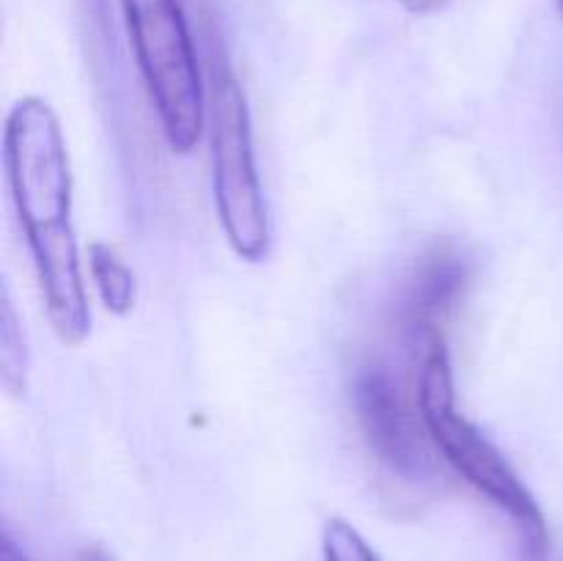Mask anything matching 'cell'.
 <instances>
[{
    "label": "cell",
    "instance_id": "cell-1",
    "mask_svg": "<svg viewBox=\"0 0 563 561\" xmlns=\"http://www.w3.org/2000/svg\"><path fill=\"white\" fill-rule=\"evenodd\" d=\"M3 163L49 324L64 344H82L91 333V308L71 226L69 154L47 99L22 97L9 110Z\"/></svg>",
    "mask_w": 563,
    "mask_h": 561
},
{
    "label": "cell",
    "instance_id": "cell-2",
    "mask_svg": "<svg viewBox=\"0 0 563 561\" xmlns=\"http://www.w3.org/2000/svg\"><path fill=\"white\" fill-rule=\"evenodd\" d=\"M416 402L423 432L443 454V460L515 522L526 561L548 559L550 531L537 498L506 462V457L495 449L493 440L456 410L454 372H451L445 341H434L429 350L421 352Z\"/></svg>",
    "mask_w": 563,
    "mask_h": 561
},
{
    "label": "cell",
    "instance_id": "cell-3",
    "mask_svg": "<svg viewBox=\"0 0 563 561\" xmlns=\"http://www.w3.org/2000/svg\"><path fill=\"white\" fill-rule=\"evenodd\" d=\"M209 141H212V190L218 220L231 251L245 262L269 256V207L253 152V127L245 91L225 64L220 50L212 53L209 75Z\"/></svg>",
    "mask_w": 563,
    "mask_h": 561
},
{
    "label": "cell",
    "instance_id": "cell-4",
    "mask_svg": "<svg viewBox=\"0 0 563 561\" xmlns=\"http://www.w3.org/2000/svg\"><path fill=\"white\" fill-rule=\"evenodd\" d=\"M121 11L165 143L192 152L207 124V88L181 0H121Z\"/></svg>",
    "mask_w": 563,
    "mask_h": 561
},
{
    "label": "cell",
    "instance_id": "cell-5",
    "mask_svg": "<svg viewBox=\"0 0 563 561\" xmlns=\"http://www.w3.org/2000/svg\"><path fill=\"white\" fill-rule=\"evenodd\" d=\"M352 405L368 449L379 465L405 482H423L432 473L427 443L418 432L421 416L412 413L394 374L379 363H366L352 380Z\"/></svg>",
    "mask_w": 563,
    "mask_h": 561
},
{
    "label": "cell",
    "instance_id": "cell-6",
    "mask_svg": "<svg viewBox=\"0 0 563 561\" xmlns=\"http://www.w3.org/2000/svg\"><path fill=\"white\" fill-rule=\"evenodd\" d=\"M473 278V264L460 248L440 245L418 262L401 295L399 328L421 350L443 341V324L465 295Z\"/></svg>",
    "mask_w": 563,
    "mask_h": 561
},
{
    "label": "cell",
    "instance_id": "cell-7",
    "mask_svg": "<svg viewBox=\"0 0 563 561\" xmlns=\"http://www.w3.org/2000/svg\"><path fill=\"white\" fill-rule=\"evenodd\" d=\"M88 270H91V280L99 292V300L115 317H126L135 308L137 284L135 273L130 264L119 256L104 242H93L88 248Z\"/></svg>",
    "mask_w": 563,
    "mask_h": 561
},
{
    "label": "cell",
    "instance_id": "cell-8",
    "mask_svg": "<svg viewBox=\"0 0 563 561\" xmlns=\"http://www.w3.org/2000/svg\"><path fill=\"white\" fill-rule=\"evenodd\" d=\"M27 341L22 330L20 317L14 311V300L9 295V286H3V300H0V377L11 396L25 394L27 388Z\"/></svg>",
    "mask_w": 563,
    "mask_h": 561
},
{
    "label": "cell",
    "instance_id": "cell-9",
    "mask_svg": "<svg viewBox=\"0 0 563 561\" xmlns=\"http://www.w3.org/2000/svg\"><path fill=\"white\" fill-rule=\"evenodd\" d=\"M322 550L324 561H379L363 534L341 517H330L324 526Z\"/></svg>",
    "mask_w": 563,
    "mask_h": 561
},
{
    "label": "cell",
    "instance_id": "cell-10",
    "mask_svg": "<svg viewBox=\"0 0 563 561\" xmlns=\"http://www.w3.org/2000/svg\"><path fill=\"white\" fill-rule=\"evenodd\" d=\"M0 561H31V556L14 542L9 531H3V539H0Z\"/></svg>",
    "mask_w": 563,
    "mask_h": 561
},
{
    "label": "cell",
    "instance_id": "cell-11",
    "mask_svg": "<svg viewBox=\"0 0 563 561\" xmlns=\"http://www.w3.org/2000/svg\"><path fill=\"white\" fill-rule=\"evenodd\" d=\"M451 0H401V6H405L410 14H432V11L443 9V6H449Z\"/></svg>",
    "mask_w": 563,
    "mask_h": 561
},
{
    "label": "cell",
    "instance_id": "cell-12",
    "mask_svg": "<svg viewBox=\"0 0 563 561\" xmlns=\"http://www.w3.org/2000/svg\"><path fill=\"white\" fill-rule=\"evenodd\" d=\"M80 561H110V559H108V553H102V550L91 548L80 556Z\"/></svg>",
    "mask_w": 563,
    "mask_h": 561
},
{
    "label": "cell",
    "instance_id": "cell-13",
    "mask_svg": "<svg viewBox=\"0 0 563 561\" xmlns=\"http://www.w3.org/2000/svg\"><path fill=\"white\" fill-rule=\"evenodd\" d=\"M559 3H561V11H563V0H559Z\"/></svg>",
    "mask_w": 563,
    "mask_h": 561
}]
</instances>
